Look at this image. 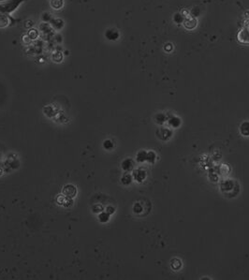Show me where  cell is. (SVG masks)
Returning a JSON list of instances; mask_svg holds the SVG:
<instances>
[{"instance_id": "6da1fadb", "label": "cell", "mask_w": 249, "mask_h": 280, "mask_svg": "<svg viewBox=\"0 0 249 280\" xmlns=\"http://www.w3.org/2000/svg\"><path fill=\"white\" fill-rule=\"evenodd\" d=\"M26 0H3L0 1V14H9L13 13L19 6L25 2Z\"/></svg>"}, {"instance_id": "7a4b0ae2", "label": "cell", "mask_w": 249, "mask_h": 280, "mask_svg": "<svg viewBox=\"0 0 249 280\" xmlns=\"http://www.w3.org/2000/svg\"><path fill=\"white\" fill-rule=\"evenodd\" d=\"M19 20L14 19L9 14H0V28H6L15 24Z\"/></svg>"}, {"instance_id": "3957f363", "label": "cell", "mask_w": 249, "mask_h": 280, "mask_svg": "<svg viewBox=\"0 0 249 280\" xmlns=\"http://www.w3.org/2000/svg\"><path fill=\"white\" fill-rule=\"evenodd\" d=\"M185 28L187 30H193L195 29L197 25H198V20L192 16H188L185 19L184 23H183Z\"/></svg>"}, {"instance_id": "277c9868", "label": "cell", "mask_w": 249, "mask_h": 280, "mask_svg": "<svg viewBox=\"0 0 249 280\" xmlns=\"http://www.w3.org/2000/svg\"><path fill=\"white\" fill-rule=\"evenodd\" d=\"M49 23L52 26V28L54 29V30H56V31L61 30L65 25L64 21L61 18H58V17H52L51 19V21L49 22Z\"/></svg>"}, {"instance_id": "5b68a950", "label": "cell", "mask_w": 249, "mask_h": 280, "mask_svg": "<svg viewBox=\"0 0 249 280\" xmlns=\"http://www.w3.org/2000/svg\"><path fill=\"white\" fill-rule=\"evenodd\" d=\"M105 38L110 41H116L120 38V33L115 28H109L105 32Z\"/></svg>"}, {"instance_id": "8992f818", "label": "cell", "mask_w": 249, "mask_h": 280, "mask_svg": "<svg viewBox=\"0 0 249 280\" xmlns=\"http://www.w3.org/2000/svg\"><path fill=\"white\" fill-rule=\"evenodd\" d=\"M62 193L66 196V197L73 199L77 195V189H76L75 186H73V185H67L64 186Z\"/></svg>"}, {"instance_id": "52a82bcc", "label": "cell", "mask_w": 249, "mask_h": 280, "mask_svg": "<svg viewBox=\"0 0 249 280\" xmlns=\"http://www.w3.org/2000/svg\"><path fill=\"white\" fill-rule=\"evenodd\" d=\"M50 5L53 10H61L64 7V0H51Z\"/></svg>"}, {"instance_id": "ba28073f", "label": "cell", "mask_w": 249, "mask_h": 280, "mask_svg": "<svg viewBox=\"0 0 249 280\" xmlns=\"http://www.w3.org/2000/svg\"><path fill=\"white\" fill-rule=\"evenodd\" d=\"M122 168H123V170L125 172H130V171H132V169H133V162H132V160L129 159V158L125 159L123 161V163H122Z\"/></svg>"}, {"instance_id": "9c48e42d", "label": "cell", "mask_w": 249, "mask_h": 280, "mask_svg": "<svg viewBox=\"0 0 249 280\" xmlns=\"http://www.w3.org/2000/svg\"><path fill=\"white\" fill-rule=\"evenodd\" d=\"M52 60L54 63H61L63 61V53L61 52H53L52 53Z\"/></svg>"}, {"instance_id": "30bf717a", "label": "cell", "mask_w": 249, "mask_h": 280, "mask_svg": "<svg viewBox=\"0 0 249 280\" xmlns=\"http://www.w3.org/2000/svg\"><path fill=\"white\" fill-rule=\"evenodd\" d=\"M172 19H173V22H174L176 24H181V23H184L185 17V15H184L182 12H176V13L173 15V18H172Z\"/></svg>"}, {"instance_id": "8fae6325", "label": "cell", "mask_w": 249, "mask_h": 280, "mask_svg": "<svg viewBox=\"0 0 249 280\" xmlns=\"http://www.w3.org/2000/svg\"><path fill=\"white\" fill-rule=\"evenodd\" d=\"M240 131L243 136H249V122H243L240 127Z\"/></svg>"}, {"instance_id": "7c38bea8", "label": "cell", "mask_w": 249, "mask_h": 280, "mask_svg": "<svg viewBox=\"0 0 249 280\" xmlns=\"http://www.w3.org/2000/svg\"><path fill=\"white\" fill-rule=\"evenodd\" d=\"M133 175H134V177H135V179H136L137 181L142 182V181H143V180L145 178V172L139 170V171H136V172H134Z\"/></svg>"}, {"instance_id": "4fadbf2b", "label": "cell", "mask_w": 249, "mask_h": 280, "mask_svg": "<svg viewBox=\"0 0 249 280\" xmlns=\"http://www.w3.org/2000/svg\"><path fill=\"white\" fill-rule=\"evenodd\" d=\"M27 36H28L29 39L33 41V40H37V39L39 38V31H38L37 29L31 28V29H29L28 32H27Z\"/></svg>"}, {"instance_id": "5bb4252c", "label": "cell", "mask_w": 249, "mask_h": 280, "mask_svg": "<svg viewBox=\"0 0 249 280\" xmlns=\"http://www.w3.org/2000/svg\"><path fill=\"white\" fill-rule=\"evenodd\" d=\"M147 158V153L145 151H140L137 154V161L138 162H144Z\"/></svg>"}, {"instance_id": "9a60e30c", "label": "cell", "mask_w": 249, "mask_h": 280, "mask_svg": "<svg viewBox=\"0 0 249 280\" xmlns=\"http://www.w3.org/2000/svg\"><path fill=\"white\" fill-rule=\"evenodd\" d=\"M169 124L172 127H178L181 125V120L178 117H172L169 119Z\"/></svg>"}, {"instance_id": "2e32d148", "label": "cell", "mask_w": 249, "mask_h": 280, "mask_svg": "<svg viewBox=\"0 0 249 280\" xmlns=\"http://www.w3.org/2000/svg\"><path fill=\"white\" fill-rule=\"evenodd\" d=\"M110 215H109L107 212H105V213H101V214L98 215V220H99L101 223H106V222H108V221H109V219H110Z\"/></svg>"}, {"instance_id": "e0dca14e", "label": "cell", "mask_w": 249, "mask_h": 280, "mask_svg": "<svg viewBox=\"0 0 249 280\" xmlns=\"http://www.w3.org/2000/svg\"><path fill=\"white\" fill-rule=\"evenodd\" d=\"M122 183L124 184V185H126V186H127V185H129L131 182H132V177H131V175H129L128 173H127V174H125L123 177H122Z\"/></svg>"}, {"instance_id": "ac0fdd59", "label": "cell", "mask_w": 249, "mask_h": 280, "mask_svg": "<svg viewBox=\"0 0 249 280\" xmlns=\"http://www.w3.org/2000/svg\"><path fill=\"white\" fill-rule=\"evenodd\" d=\"M200 14H201V10L198 7H194L190 10V16L194 18H197L198 16H200Z\"/></svg>"}, {"instance_id": "d6986e66", "label": "cell", "mask_w": 249, "mask_h": 280, "mask_svg": "<svg viewBox=\"0 0 249 280\" xmlns=\"http://www.w3.org/2000/svg\"><path fill=\"white\" fill-rule=\"evenodd\" d=\"M156 154L154 153V152H148L147 153V158H146V160L149 162V163H154L155 162V160H156Z\"/></svg>"}, {"instance_id": "ffe728a7", "label": "cell", "mask_w": 249, "mask_h": 280, "mask_svg": "<svg viewBox=\"0 0 249 280\" xmlns=\"http://www.w3.org/2000/svg\"><path fill=\"white\" fill-rule=\"evenodd\" d=\"M104 148L107 149V150H110L113 147H114V144L112 141H110V140H107V141L104 142V144H103Z\"/></svg>"}, {"instance_id": "44dd1931", "label": "cell", "mask_w": 249, "mask_h": 280, "mask_svg": "<svg viewBox=\"0 0 249 280\" xmlns=\"http://www.w3.org/2000/svg\"><path fill=\"white\" fill-rule=\"evenodd\" d=\"M52 18V17L51 16V14L49 12H44L42 14V21H44V23H49Z\"/></svg>"}, {"instance_id": "7402d4cb", "label": "cell", "mask_w": 249, "mask_h": 280, "mask_svg": "<svg viewBox=\"0 0 249 280\" xmlns=\"http://www.w3.org/2000/svg\"><path fill=\"white\" fill-rule=\"evenodd\" d=\"M173 50V45L172 43H166L164 45V51L167 52H171Z\"/></svg>"}, {"instance_id": "603a6c76", "label": "cell", "mask_w": 249, "mask_h": 280, "mask_svg": "<svg viewBox=\"0 0 249 280\" xmlns=\"http://www.w3.org/2000/svg\"><path fill=\"white\" fill-rule=\"evenodd\" d=\"M165 121H166V117H165L164 115L160 114V115H156V122H157V123L162 124V123H164Z\"/></svg>"}, {"instance_id": "cb8c5ba5", "label": "cell", "mask_w": 249, "mask_h": 280, "mask_svg": "<svg viewBox=\"0 0 249 280\" xmlns=\"http://www.w3.org/2000/svg\"><path fill=\"white\" fill-rule=\"evenodd\" d=\"M31 41H32V40L29 39V37H28V36H27V34H26V35H24V36L23 37V44H25V45H28V44H29Z\"/></svg>"}, {"instance_id": "d4e9b609", "label": "cell", "mask_w": 249, "mask_h": 280, "mask_svg": "<svg viewBox=\"0 0 249 280\" xmlns=\"http://www.w3.org/2000/svg\"><path fill=\"white\" fill-rule=\"evenodd\" d=\"M114 207H112V206H108L107 208H106V212L109 214V215H112V214H114Z\"/></svg>"}, {"instance_id": "484cf974", "label": "cell", "mask_w": 249, "mask_h": 280, "mask_svg": "<svg viewBox=\"0 0 249 280\" xmlns=\"http://www.w3.org/2000/svg\"><path fill=\"white\" fill-rule=\"evenodd\" d=\"M33 24H34V23H33V22H32L31 20H29V21H26V22L24 23V26H25V28H29V27H31Z\"/></svg>"}]
</instances>
